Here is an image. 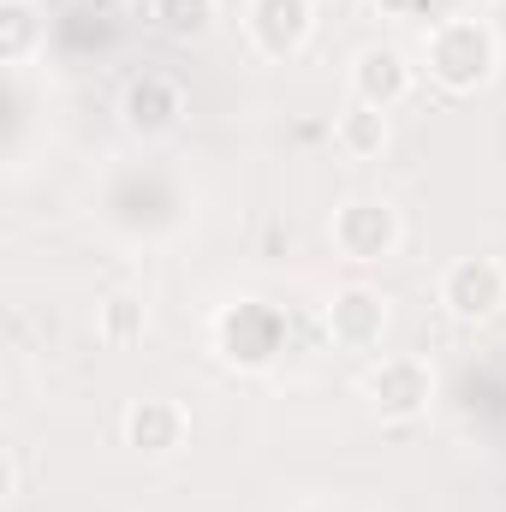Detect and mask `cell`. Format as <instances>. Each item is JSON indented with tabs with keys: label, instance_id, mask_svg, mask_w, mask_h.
Wrapping results in <instances>:
<instances>
[{
	"label": "cell",
	"instance_id": "obj_4",
	"mask_svg": "<svg viewBox=\"0 0 506 512\" xmlns=\"http://www.w3.org/2000/svg\"><path fill=\"white\" fill-rule=\"evenodd\" d=\"M120 114L137 137H161L185 120V84L173 72H137L120 90Z\"/></svg>",
	"mask_w": 506,
	"mask_h": 512
},
{
	"label": "cell",
	"instance_id": "obj_13",
	"mask_svg": "<svg viewBox=\"0 0 506 512\" xmlns=\"http://www.w3.org/2000/svg\"><path fill=\"white\" fill-rule=\"evenodd\" d=\"M30 42H36V12H30L24 0H6V6H0V54H6V60H24Z\"/></svg>",
	"mask_w": 506,
	"mask_h": 512
},
{
	"label": "cell",
	"instance_id": "obj_10",
	"mask_svg": "<svg viewBox=\"0 0 506 512\" xmlns=\"http://www.w3.org/2000/svg\"><path fill=\"white\" fill-rule=\"evenodd\" d=\"M126 441L137 453H173L185 441V411L173 399H137L126 411Z\"/></svg>",
	"mask_w": 506,
	"mask_h": 512
},
{
	"label": "cell",
	"instance_id": "obj_2",
	"mask_svg": "<svg viewBox=\"0 0 506 512\" xmlns=\"http://www.w3.org/2000/svg\"><path fill=\"white\" fill-rule=\"evenodd\" d=\"M215 340H221V358H227V364L262 370V364H274V358H280V346H286V322H280V310H274V304L245 298V304L221 310Z\"/></svg>",
	"mask_w": 506,
	"mask_h": 512
},
{
	"label": "cell",
	"instance_id": "obj_3",
	"mask_svg": "<svg viewBox=\"0 0 506 512\" xmlns=\"http://www.w3.org/2000/svg\"><path fill=\"white\" fill-rule=\"evenodd\" d=\"M441 304L459 316V322H489L506 304V268L495 256H465L441 274Z\"/></svg>",
	"mask_w": 506,
	"mask_h": 512
},
{
	"label": "cell",
	"instance_id": "obj_5",
	"mask_svg": "<svg viewBox=\"0 0 506 512\" xmlns=\"http://www.w3.org/2000/svg\"><path fill=\"white\" fill-rule=\"evenodd\" d=\"M328 334H334V346H346V352L381 346V334H387V298L370 292V286L334 292V304H328Z\"/></svg>",
	"mask_w": 506,
	"mask_h": 512
},
{
	"label": "cell",
	"instance_id": "obj_11",
	"mask_svg": "<svg viewBox=\"0 0 506 512\" xmlns=\"http://www.w3.org/2000/svg\"><path fill=\"white\" fill-rule=\"evenodd\" d=\"M221 0H149V24L161 36H203L215 24Z\"/></svg>",
	"mask_w": 506,
	"mask_h": 512
},
{
	"label": "cell",
	"instance_id": "obj_9",
	"mask_svg": "<svg viewBox=\"0 0 506 512\" xmlns=\"http://www.w3.org/2000/svg\"><path fill=\"white\" fill-rule=\"evenodd\" d=\"M370 405L381 417H417L429 405V364L417 358H387L370 370Z\"/></svg>",
	"mask_w": 506,
	"mask_h": 512
},
{
	"label": "cell",
	"instance_id": "obj_7",
	"mask_svg": "<svg viewBox=\"0 0 506 512\" xmlns=\"http://www.w3.org/2000/svg\"><path fill=\"white\" fill-rule=\"evenodd\" d=\"M310 24H316V6L310 0H251V36L262 54L286 60L310 42Z\"/></svg>",
	"mask_w": 506,
	"mask_h": 512
},
{
	"label": "cell",
	"instance_id": "obj_15",
	"mask_svg": "<svg viewBox=\"0 0 506 512\" xmlns=\"http://www.w3.org/2000/svg\"><path fill=\"white\" fill-rule=\"evenodd\" d=\"M376 6H387V12H399V18H429L441 0H376Z\"/></svg>",
	"mask_w": 506,
	"mask_h": 512
},
{
	"label": "cell",
	"instance_id": "obj_1",
	"mask_svg": "<svg viewBox=\"0 0 506 512\" xmlns=\"http://www.w3.org/2000/svg\"><path fill=\"white\" fill-rule=\"evenodd\" d=\"M495 30L489 24H477V18H441L435 30H429V78L441 84V90H477V84H489V72H495Z\"/></svg>",
	"mask_w": 506,
	"mask_h": 512
},
{
	"label": "cell",
	"instance_id": "obj_12",
	"mask_svg": "<svg viewBox=\"0 0 506 512\" xmlns=\"http://www.w3.org/2000/svg\"><path fill=\"white\" fill-rule=\"evenodd\" d=\"M340 149L346 155H381L387 149V114L370 108V102H352L340 114Z\"/></svg>",
	"mask_w": 506,
	"mask_h": 512
},
{
	"label": "cell",
	"instance_id": "obj_8",
	"mask_svg": "<svg viewBox=\"0 0 506 512\" xmlns=\"http://www.w3.org/2000/svg\"><path fill=\"white\" fill-rule=\"evenodd\" d=\"M352 90H358V102H370V108H399L405 96H411V60L399 54V48H364L358 60H352Z\"/></svg>",
	"mask_w": 506,
	"mask_h": 512
},
{
	"label": "cell",
	"instance_id": "obj_14",
	"mask_svg": "<svg viewBox=\"0 0 506 512\" xmlns=\"http://www.w3.org/2000/svg\"><path fill=\"white\" fill-rule=\"evenodd\" d=\"M143 322H137V304L131 298H108V340H131Z\"/></svg>",
	"mask_w": 506,
	"mask_h": 512
},
{
	"label": "cell",
	"instance_id": "obj_6",
	"mask_svg": "<svg viewBox=\"0 0 506 512\" xmlns=\"http://www.w3.org/2000/svg\"><path fill=\"white\" fill-rule=\"evenodd\" d=\"M334 245L352 256V262H381V256L399 245V215L387 203H346L334 215Z\"/></svg>",
	"mask_w": 506,
	"mask_h": 512
},
{
	"label": "cell",
	"instance_id": "obj_16",
	"mask_svg": "<svg viewBox=\"0 0 506 512\" xmlns=\"http://www.w3.org/2000/svg\"><path fill=\"white\" fill-rule=\"evenodd\" d=\"M84 6H90V12H120L126 0H84Z\"/></svg>",
	"mask_w": 506,
	"mask_h": 512
}]
</instances>
